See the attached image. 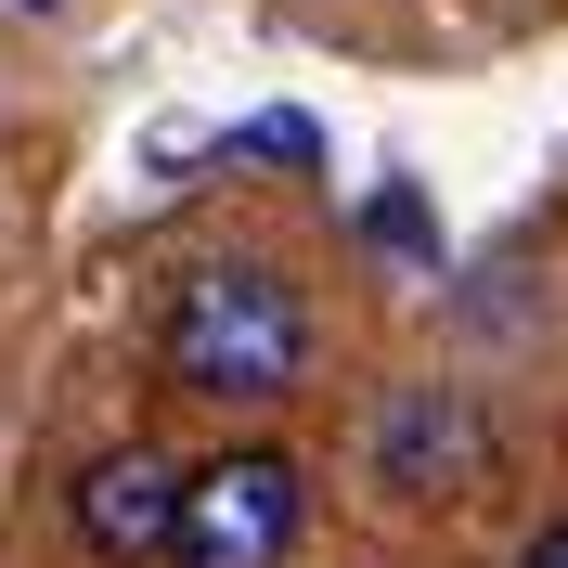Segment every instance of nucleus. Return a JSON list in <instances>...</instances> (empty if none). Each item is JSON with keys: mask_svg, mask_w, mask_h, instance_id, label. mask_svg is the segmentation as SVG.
Segmentation results:
<instances>
[{"mask_svg": "<svg viewBox=\"0 0 568 568\" xmlns=\"http://www.w3.org/2000/svg\"><path fill=\"white\" fill-rule=\"evenodd\" d=\"M155 349L194 400H284L311 375V297L272 258H194L155 311Z\"/></svg>", "mask_w": 568, "mask_h": 568, "instance_id": "f257e3e1", "label": "nucleus"}, {"mask_svg": "<svg viewBox=\"0 0 568 568\" xmlns=\"http://www.w3.org/2000/svg\"><path fill=\"white\" fill-rule=\"evenodd\" d=\"M297 530H311V478H297V453L246 439V453L194 465L169 568H284V556H297Z\"/></svg>", "mask_w": 568, "mask_h": 568, "instance_id": "f03ea898", "label": "nucleus"}, {"mask_svg": "<svg viewBox=\"0 0 568 568\" xmlns=\"http://www.w3.org/2000/svg\"><path fill=\"white\" fill-rule=\"evenodd\" d=\"M181 491H194V465H169L155 439L78 465V542H91L104 568H155L181 542Z\"/></svg>", "mask_w": 568, "mask_h": 568, "instance_id": "7ed1b4c3", "label": "nucleus"}, {"mask_svg": "<svg viewBox=\"0 0 568 568\" xmlns=\"http://www.w3.org/2000/svg\"><path fill=\"white\" fill-rule=\"evenodd\" d=\"M478 465H491V426H478L465 388H400L388 414H375V491L439 504V491H465Z\"/></svg>", "mask_w": 568, "mask_h": 568, "instance_id": "20e7f679", "label": "nucleus"}, {"mask_svg": "<svg viewBox=\"0 0 568 568\" xmlns=\"http://www.w3.org/2000/svg\"><path fill=\"white\" fill-rule=\"evenodd\" d=\"M517 568H568V517H556V530H530V556H517Z\"/></svg>", "mask_w": 568, "mask_h": 568, "instance_id": "39448f33", "label": "nucleus"}, {"mask_svg": "<svg viewBox=\"0 0 568 568\" xmlns=\"http://www.w3.org/2000/svg\"><path fill=\"white\" fill-rule=\"evenodd\" d=\"M0 13H65V0H0Z\"/></svg>", "mask_w": 568, "mask_h": 568, "instance_id": "423d86ee", "label": "nucleus"}]
</instances>
